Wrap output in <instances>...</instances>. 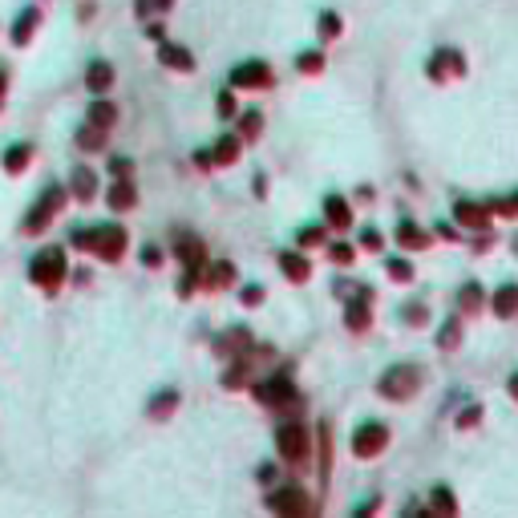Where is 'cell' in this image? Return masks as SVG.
<instances>
[{
  "instance_id": "1",
  "label": "cell",
  "mask_w": 518,
  "mask_h": 518,
  "mask_svg": "<svg viewBox=\"0 0 518 518\" xmlns=\"http://www.w3.org/2000/svg\"><path fill=\"white\" fill-rule=\"evenodd\" d=\"M389 442V429L381 421H369V425H360L353 433V449L360 453V458H373V453H381V446Z\"/></svg>"
},
{
  "instance_id": "2",
  "label": "cell",
  "mask_w": 518,
  "mask_h": 518,
  "mask_svg": "<svg viewBox=\"0 0 518 518\" xmlns=\"http://www.w3.org/2000/svg\"><path fill=\"white\" fill-rule=\"evenodd\" d=\"M421 381V373L417 369H409V365H401V369H393V373H385L381 377V393L385 397H409V389Z\"/></svg>"
},
{
  "instance_id": "3",
  "label": "cell",
  "mask_w": 518,
  "mask_h": 518,
  "mask_svg": "<svg viewBox=\"0 0 518 518\" xmlns=\"http://www.w3.org/2000/svg\"><path fill=\"white\" fill-rule=\"evenodd\" d=\"M280 453L287 462H304L308 458V437H304V425H280Z\"/></svg>"
},
{
  "instance_id": "4",
  "label": "cell",
  "mask_w": 518,
  "mask_h": 518,
  "mask_svg": "<svg viewBox=\"0 0 518 518\" xmlns=\"http://www.w3.org/2000/svg\"><path fill=\"white\" fill-rule=\"evenodd\" d=\"M259 401L283 405V401H292V385H287V381H267V385H259Z\"/></svg>"
},
{
  "instance_id": "5",
  "label": "cell",
  "mask_w": 518,
  "mask_h": 518,
  "mask_svg": "<svg viewBox=\"0 0 518 518\" xmlns=\"http://www.w3.org/2000/svg\"><path fill=\"white\" fill-rule=\"evenodd\" d=\"M271 510H308V498L300 490H283L271 498Z\"/></svg>"
},
{
  "instance_id": "6",
  "label": "cell",
  "mask_w": 518,
  "mask_h": 518,
  "mask_svg": "<svg viewBox=\"0 0 518 518\" xmlns=\"http://www.w3.org/2000/svg\"><path fill=\"white\" fill-rule=\"evenodd\" d=\"M267 81H271V73L263 65H247V69L235 73V85H267Z\"/></svg>"
},
{
  "instance_id": "7",
  "label": "cell",
  "mask_w": 518,
  "mask_h": 518,
  "mask_svg": "<svg viewBox=\"0 0 518 518\" xmlns=\"http://www.w3.org/2000/svg\"><path fill=\"white\" fill-rule=\"evenodd\" d=\"M494 312H498V316H515V312H518V287H502V292H498Z\"/></svg>"
},
{
  "instance_id": "8",
  "label": "cell",
  "mask_w": 518,
  "mask_h": 518,
  "mask_svg": "<svg viewBox=\"0 0 518 518\" xmlns=\"http://www.w3.org/2000/svg\"><path fill=\"white\" fill-rule=\"evenodd\" d=\"M453 69H462V53H437V57H433V77H446V73Z\"/></svg>"
},
{
  "instance_id": "9",
  "label": "cell",
  "mask_w": 518,
  "mask_h": 518,
  "mask_svg": "<svg viewBox=\"0 0 518 518\" xmlns=\"http://www.w3.org/2000/svg\"><path fill=\"white\" fill-rule=\"evenodd\" d=\"M458 219L470 223V227H482V223H486V211H478V207H470V203H458Z\"/></svg>"
},
{
  "instance_id": "10",
  "label": "cell",
  "mask_w": 518,
  "mask_h": 518,
  "mask_svg": "<svg viewBox=\"0 0 518 518\" xmlns=\"http://www.w3.org/2000/svg\"><path fill=\"white\" fill-rule=\"evenodd\" d=\"M283 271H287L292 280H308V263L300 256H283Z\"/></svg>"
},
{
  "instance_id": "11",
  "label": "cell",
  "mask_w": 518,
  "mask_h": 518,
  "mask_svg": "<svg viewBox=\"0 0 518 518\" xmlns=\"http://www.w3.org/2000/svg\"><path fill=\"white\" fill-rule=\"evenodd\" d=\"M328 219L336 227H349V207H344L340 199H328Z\"/></svg>"
},
{
  "instance_id": "12",
  "label": "cell",
  "mask_w": 518,
  "mask_h": 518,
  "mask_svg": "<svg viewBox=\"0 0 518 518\" xmlns=\"http://www.w3.org/2000/svg\"><path fill=\"white\" fill-rule=\"evenodd\" d=\"M235 154H239V142L235 138H223L219 146H215V158H219V162H231Z\"/></svg>"
},
{
  "instance_id": "13",
  "label": "cell",
  "mask_w": 518,
  "mask_h": 518,
  "mask_svg": "<svg viewBox=\"0 0 518 518\" xmlns=\"http://www.w3.org/2000/svg\"><path fill=\"white\" fill-rule=\"evenodd\" d=\"M401 243H405V247H421L425 235H421V231H413V223H405V227H401Z\"/></svg>"
},
{
  "instance_id": "14",
  "label": "cell",
  "mask_w": 518,
  "mask_h": 518,
  "mask_svg": "<svg viewBox=\"0 0 518 518\" xmlns=\"http://www.w3.org/2000/svg\"><path fill=\"white\" fill-rule=\"evenodd\" d=\"M166 61H174V69H190V57L183 53V49H162Z\"/></svg>"
},
{
  "instance_id": "15",
  "label": "cell",
  "mask_w": 518,
  "mask_h": 518,
  "mask_svg": "<svg viewBox=\"0 0 518 518\" xmlns=\"http://www.w3.org/2000/svg\"><path fill=\"white\" fill-rule=\"evenodd\" d=\"M300 69L316 73V69H320V53H304V57H300Z\"/></svg>"
},
{
  "instance_id": "16",
  "label": "cell",
  "mask_w": 518,
  "mask_h": 518,
  "mask_svg": "<svg viewBox=\"0 0 518 518\" xmlns=\"http://www.w3.org/2000/svg\"><path fill=\"white\" fill-rule=\"evenodd\" d=\"M110 203H118V207H130V203H134V194H130V187H118L114 194H110Z\"/></svg>"
},
{
  "instance_id": "17",
  "label": "cell",
  "mask_w": 518,
  "mask_h": 518,
  "mask_svg": "<svg viewBox=\"0 0 518 518\" xmlns=\"http://www.w3.org/2000/svg\"><path fill=\"white\" fill-rule=\"evenodd\" d=\"M90 85H94V90H106V85H110V69H94L90 73Z\"/></svg>"
},
{
  "instance_id": "18",
  "label": "cell",
  "mask_w": 518,
  "mask_h": 518,
  "mask_svg": "<svg viewBox=\"0 0 518 518\" xmlns=\"http://www.w3.org/2000/svg\"><path fill=\"white\" fill-rule=\"evenodd\" d=\"M243 134H247V138L259 134V114H247V118H243Z\"/></svg>"
},
{
  "instance_id": "19",
  "label": "cell",
  "mask_w": 518,
  "mask_h": 518,
  "mask_svg": "<svg viewBox=\"0 0 518 518\" xmlns=\"http://www.w3.org/2000/svg\"><path fill=\"white\" fill-rule=\"evenodd\" d=\"M389 271H393L397 280H409V263H401V259H393V263H389Z\"/></svg>"
},
{
  "instance_id": "20",
  "label": "cell",
  "mask_w": 518,
  "mask_h": 518,
  "mask_svg": "<svg viewBox=\"0 0 518 518\" xmlns=\"http://www.w3.org/2000/svg\"><path fill=\"white\" fill-rule=\"evenodd\" d=\"M405 316H409V320H425V308L421 304H409V308H405Z\"/></svg>"
},
{
  "instance_id": "21",
  "label": "cell",
  "mask_w": 518,
  "mask_h": 518,
  "mask_svg": "<svg viewBox=\"0 0 518 518\" xmlns=\"http://www.w3.org/2000/svg\"><path fill=\"white\" fill-rule=\"evenodd\" d=\"M462 304H466V308H478V287H466V296H462Z\"/></svg>"
},
{
  "instance_id": "22",
  "label": "cell",
  "mask_w": 518,
  "mask_h": 518,
  "mask_svg": "<svg viewBox=\"0 0 518 518\" xmlns=\"http://www.w3.org/2000/svg\"><path fill=\"white\" fill-rule=\"evenodd\" d=\"M320 28H328V37H336V28H340V21H336V17H324V21H320Z\"/></svg>"
},
{
  "instance_id": "23",
  "label": "cell",
  "mask_w": 518,
  "mask_h": 518,
  "mask_svg": "<svg viewBox=\"0 0 518 518\" xmlns=\"http://www.w3.org/2000/svg\"><path fill=\"white\" fill-rule=\"evenodd\" d=\"M332 256H336V263H349V259H353V251H349V247H332Z\"/></svg>"
},
{
  "instance_id": "24",
  "label": "cell",
  "mask_w": 518,
  "mask_h": 518,
  "mask_svg": "<svg viewBox=\"0 0 518 518\" xmlns=\"http://www.w3.org/2000/svg\"><path fill=\"white\" fill-rule=\"evenodd\" d=\"M510 389H515V397H518V377H515V381H510Z\"/></svg>"
}]
</instances>
